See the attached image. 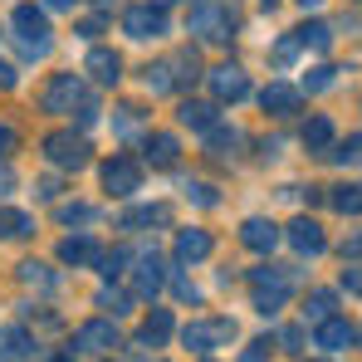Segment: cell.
Masks as SVG:
<instances>
[{
	"instance_id": "obj_37",
	"label": "cell",
	"mask_w": 362,
	"mask_h": 362,
	"mask_svg": "<svg viewBox=\"0 0 362 362\" xmlns=\"http://www.w3.org/2000/svg\"><path fill=\"white\" fill-rule=\"evenodd\" d=\"M137 127H142V108H132V103L118 108V132H122V137H132Z\"/></svg>"
},
{
	"instance_id": "obj_12",
	"label": "cell",
	"mask_w": 362,
	"mask_h": 362,
	"mask_svg": "<svg viewBox=\"0 0 362 362\" xmlns=\"http://www.w3.org/2000/svg\"><path fill=\"white\" fill-rule=\"evenodd\" d=\"M259 103H264V113H274V118H294L303 103V93L294 88V83H284V78H274L264 93H259Z\"/></svg>"
},
{
	"instance_id": "obj_25",
	"label": "cell",
	"mask_w": 362,
	"mask_h": 362,
	"mask_svg": "<svg viewBox=\"0 0 362 362\" xmlns=\"http://www.w3.org/2000/svg\"><path fill=\"white\" fill-rule=\"evenodd\" d=\"M25 235H35V221H30L25 211L0 206V240H25Z\"/></svg>"
},
{
	"instance_id": "obj_38",
	"label": "cell",
	"mask_w": 362,
	"mask_h": 362,
	"mask_svg": "<svg viewBox=\"0 0 362 362\" xmlns=\"http://www.w3.org/2000/svg\"><path fill=\"white\" fill-rule=\"evenodd\" d=\"M172 289H177V299H181V303H201V289H196L186 274H172Z\"/></svg>"
},
{
	"instance_id": "obj_10",
	"label": "cell",
	"mask_w": 362,
	"mask_h": 362,
	"mask_svg": "<svg viewBox=\"0 0 362 362\" xmlns=\"http://www.w3.org/2000/svg\"><path fill=\"white\" fill-rule=\"evenodd\" d=\"M103 186H108L113 196H132V191L142 186V167H137L132 157H113V162H103Z\"/></svg>"
},
{
	"instance_id": "obj_17",
	"label": "cell",
	"mask_w": 362,
	"mask_h": 362,
	"mask_svg": "<svg viewBox=\"0 0 362 362\" xmlns=\"http://www.w3.org/2000/svg\"><path fill=\"white\" fill-rule=\"evenodd\" d=\"M59 259L78 269V264H98V259H103V250H98L93 235H69V240H59Z\"/></svg>"
},
{
	"instance_id": "obj_18",
	"label": "cell",
	"mask_w": 362,
	"mask_h": 362,
	"mask_svg": "<svg viewBox=\"0 0 362 362\" xmlns=\"http://www.w3.org/2000/svg\"><path fill=\"white\" fill-rule=\"evenodd\" d=\"M172 255H177V264H196V259H206L211 255V235L206 230H177V245H172Z\"/></svg>"
},
{
	"instance_id": "obj_39",
	"label": "cell",
	"mask_w": 362,
	"mask_h": 362,
	"mask_svg": "<svg viewBox=\"0 0 362 362\" xmlns=\"http://www.w3.org/2000/svg\"><path fill=\"white\" fill-rule=\"evenodd\" d=\"M294 54H299V40H294V35L274 45V64H294Z\"/></svg>"
},
{
	"instance_id": "obj_20",
	"label": "cell",
	"mask_w": 362,
	"mask_h": 362,
	"mask_svg": "<svg viewBox=\"0 0 362 362\" xmlns=\"http://www.w3.org/2000/svg\"><path fill=\"white\" fill-rule=\"evenodd\" d=\"M142 152H147V162H152V167H177V152H181V142L172 137V132H152Z\"/></svg>"
},
{
	"instance_id": "obj_52",
	"label": "cell",
	"mask_w": 362,
	"mask_h": 362,
	"mask_svg": "<svg viewBox=\"0 0 362 362\" xmlns=\"http://www.w3.org/2000/svg\"><path fill=\"white\" fill-rule=\"evenodd\" d=\"M264 5H274V0H264Z\"/></svg>"
},
{
	"instance_id": "obj_40",
	"label": "cell",
	"mask_w": 362,
	"mask_h": 362,
	"mask_svg": "<svg viewBox=\"0 0 362 362\" xmlns=\"http://www.w3.org/2000/svg\"><path fill=\"white\" fill-rule=\"evenodd\" d=\"M264 358H269V338H255V343L240 353V362H264Z\"/></svg>"
},
{
	"instance_id": "obj_48",
	"label": "cell",
	"mask_w": 362,
	"mask_h": 362,
	"mask_svg": "<svg viewBox=\"0 0 362 362\" xmlns=\"http://www.w3.org/2000/svg\"><path fill=\"white\" fill-rule=\"evenodd\" d=\"M10 186H15V177H10V167H0V196H5Z\"/></svg>"
},
{
	"instance_id": "obj_36",
	"label": "cell",
	"mask_w": 362,
	"mask_h": 362,
	"mask_svg": "<svg viewBox=\"0 0 362 362\" xmlns=\"http://www.w3.org/2000/svg\"><path fill=\"white\" fill-rule=\"evenodd\" d=\"M333 74H338V69L323 64V69H313V74L303 78V88H308V93H323V88H333Z\"/></svg>"
},
{
	"instance_id": "obj_14",
	"label": "cell",
	"mask_w": 362,
	"mask_h": 362,
	"mask_svg": "<svg viewBox=\"0 0 362 362\" xmlns=\"http://www.w3.org/2000/svg\"><path fill=\"white\" fill-rule=\"evenodd\" d=\"M284 240L294 245L299 255H308V259L328 250V240H323V226H318V221H308V216H299V221H294V226L284 230Z\"/></svg>"
},
{
	"instance_id": "obj_27",
	"label": "cell",
	"mask_w": 362,
	"mask_h": 362,
	"mask_svg": "<svg viewBox=\"0 0 362 362\" xmlns=\"http://www.w3.org/2000/svg\"><path fill=\"white\" fill-rule=\"evenodd\" d=\"M30 348H35V343H30L25 328H0V362H20Z\"/></svg>"
},
{
	"instance_id": "obj_2",
	"label": "cell",
	"mask_w": 362,
	"mask_h": 362,
	"mask_svg": "<svg viewBox=\"0 0 362 362\" xmlns=\"http://www.w3.org/2000/svg\"><path fill=\"white\" fill-rule=\"evenodd\" d=\"M186 30L201 35V40H211V45H226V40L235 35V15H230V5H221V0H191Z\"/></svg>"
},
{
	"instance_id": "obj_23",
	"label": "cell",
	"mask_w": 362,
	"mask_h": 362,
	"mask_svg": "<svg viewBox=\"0 0 362 362\" xmlns=\"http://www.w3.org/2000/svg\"><path fill=\"white\" fill-rule=\"evenodd\" d=\"M181 127L211 132V127H216V103H196V98H186V103H181Z\"/></svg>"
},
{
	"instance_id": "obj_50",
	"label": "cell",
	"mask_w": 362,
	"mask_h": 362,
	"mask_svg": "<svg viewBox=\"0 0 362 362\" xmlns=\"http://www.w3.org/2000/svg\"><path fill=\"white\" fill-rule=\"evenodd\" d=\"M299 5H303V10H313V5H323V0H299Z\"/></svg>"
},
{
	"instance_id": "obj_31",
	"label": "cell",
	"mask_w": 362,
	"mask_h": 362,
	"mask_svg": "<svg viewBox=\"0 0 362 362\" xmlns=\"http://www.w3.org/2000/svg\"><path fill=\"white\" fill-rule=\"evenodd\" d=\"M328 201H333V211H343V216H362V186H338Z\"/></svg>"
},
{
	"instance_id": "obj_19",
	"label": "cell",
	"mask_w": 362,
	"mask_h": 362,
	"mask_svg": "<svg viewBox=\"0 0 362 362\" xmlns=\"http://www.w3.org/2000/svg\"><path fill=\"white\" fill-rule=\"evenodd\" d=\"M83 69H88L103 88H113V83L122 78V59L113 54V49H88V64H83Z\"/></svg>"
},
{
	"instance_id": "obj_16",
	"label": "cell",
	"mask_w": 362,
	"mask_h": 362,
	"mask_svg": "<svg viewBox=\"0 0 362 362\" xmlns=\"http://www.w3.org/2000/svg\"><path fill=\"white\" fill-rule=\"evenodd\" d=\"M172 328H177V323H172V308H152V313L142 318V328H137V343H142V348H162V343L172 338Z\"/></svg>"
},
{
	"instance_id": "obj_24",
	"label": "cell",
	"mask_w": 362,
	"mask_h": 362,
	"mask_svg": "<svg viewBox=\"0 0 362 362\" xmlns=\"http://www.w3.org/2000/svg\"><path fill=\"white\" fill-rule=\"evenodd\" d=\"M333 308H338V294L333 289H313L303 299V323H323V318H333Z\"/></svg>"
},
{
	"instance_id": "obj_43",
	"label": "cell",
	"mask_w": 362,
	"mask_h": 362,
	"mask_svg": "<svg viewBox=\"0 0 362 362\" xmlns=\"http://www.w3.org/2000/svg\"><path fill=\"white\" fill-rule=\"evenodd\" d=\"M343 289H348V294H362V264L343 269Z\"/></svg>"
},
{
	"instance_id": "obj_44",
	"label": "cell",
	"mask_w": 362,
	"mask_h": 362,
	"mask_svg": "<svg viewBox=\"0 0 362 362\" xmlns=\"http://www.w3.org/2000/svg\"><path fill=\"white\" fill-rule=\"evenodd\" d=\"M10 152H15V127L0 122V157H10Z\"/></svg>"
},
{
	"instance_id": "obj_1",
	"label": "cell",
	"mask_w": 362,
	"mask_h": 362,
	"mask_svg": "<svg viewBox=\"0 0 362 362\" xmlns=\"http://www.w3.org/2000/svg\"><path fill=\"white\" fill-rule=\"evenodd\" d=\"M294 279H299V269H289V264H259V269H250V289H255V308L264 313V318H274L289 294H294Z\"/></svg>"
},
{
	"instance_id": "obj_28",
	"label": "cell",
	"mask_w": 362,
	"mask_h": 362,
	"mask_svg": "<svg viewBox=\"0 0 362 362\" xmlns=\"http://www.w3.org/2000/svg\"><path fill=\"white\" fill-rule=\"evenodd\" d=\"M303 147H308V152H328V147H333V122L308 118L303 122Z\"/></svg>"
},
{
	"instance_id": "obj_21",
	"label": "cell",
	"mask_w": 362,
	"mask_h": 362,
	"mask_svg": "<svg viewBox=\"0 0 362 362\" xmlns=\"http://www.w3.org/2000/svg\"><path fill=\"white\" fill-rule=\"evenodd\" d=\"M172 221V211L167 206H132V211H122L118 216V230H137V226H167Z\"/></svg>"
},
{
	"instance_id": "obj_6",
	"label": "cell",
	"mask_w": 362,
	"mask_h": 362,
	"mask_svg": "<svg viewBox=\"0 0 362 362\" xmlns=\"http://www.w3.org/2000/svg\"><path fill=\"white\" fill-rule=\"evenodd\" d=\"M88 93H83V78L78 74H54L49 83H45V93H40V103H45V113H74V103H83Z\"/></svg>"
},
{
	"instance_id": "obj_47",
	"label": "cell",
	"mask_w": 362,
	"mask_h": 362,
	"mask_svg": "<svg viewBox=\"0 0 362 362\" xmlns=\"http://www.w3.org/2000/svg\"><path fill=\"white\" fill-rule=\"evenodd\" d=\"M35 196H45V201H54V196H59V181H54V177H45V181H40V191H35Z\"/></svg>"
},
{
	"instance_id": "obj_45",
	"label": "cell",
	"mask_w": 362,
	"mask_h": 362,
	"mask_svg": "<svg viewBox=\"0 0 362 362\" xmlns=\"http://www.w3.org/2000/svg\"><path fill=\"white\" fill-rule=\"evenodd\" d=\"M362 255V230L358 235H348V240H343V259H358Z\"/></svg>"
},
{
	"instance_id": "obj_8",
	"label": "cell",
	"mask_w": 362,
	"mask_h": 362,
	"mask_svg": "<svg viewBox=\"0 0 362 362\" xmlns=\"http://www.w3.org/2000/svg\"><path fill=\"white\" fill-rule=\"evenodd\" d=\"M206 78H211V93H216L221 103H240L245 93H250V78H245L240 64H221V69H211Z\"/></svg>"
},
{
	"instance_id": "obj_5",
	"label": "cell",
	"mask_w": 362,
	"mask_h": 362,
	"mask_svg": "<svg viewBox=\"0 0 362 362\" xmlns=\"http://www.w3.org/2000/svg\"><path fill=\"white\" fill-rule=\"evenodd\" d=\"M45 157L64 167V172H78V167H88V137L83 132H49L45 137Z\"/></svg>"
},
{
	"instance_id": "obj_7",
	"label": "cell",
	"mask_w": 362,
	"mask_h": 362,
	"mask_svg": "<svg viewBox=\"0 0 362 362\" xmlns=\"http://www.w3.org/2000/svg\"><path fill=\"white\" fill-rule=\"evenodd\" d=\"M122 35H127V40H162V35H167V15H162L157 5H132V10L122 15Z\"/></svg>"
},
{
	"instance_id": "obj_32",
	"label": "cell",
	"mask_w": 362,
	"mask_h": 362,
	"mask_svg": "<svg viewBox=\"0 0 362 362\" xmlns=\"http://www.w3.org/2000/svg\"><path fill=\"white\" fill-rule=\"evenodd\" d=\"M323 157H328V162H343V167H362V132H358V137H348L343 147H328Z\"/></svg>"
},
{
	"instance_id": "obj_34",
	"label": "cell",
	"mask_w": 362,
	"mask_h": 362,
	"mask_svg": "<svg viewBox=\"0 0 362 362\" xmlns=\"http://www.w3.org/2000/svg\"><path fill=\"white\" fill-rule=\"evenodd\" d=\"M98 308H108L113 318H122V313L132 308V294H122V289H98Z\"/></svg>"
},
{
	"instance_id": "obj_49",
	"label": "cell",
	"mask_w": 362,
	"mask_h": 362,
	"mask_svg": "<svg viewBox=\"0 0 362 362\" xmlns=\"http://www.w3.org/2000/svg\"><path fill=\"white\" fill-rule=\"evenodd\" d=\"M49 10H74V0H45Z\"/></svg>"
},
{
	"instance_id": "obj_11",
	"label": "cell",
	"mask_w": 362,
	"mask_h": 362,
	"mask_svg": "<svg viewBox=\"0 0 362 362\" xmlns=\"http://www.w3.org/2000/svg\"><path fill=\"white\" fill-rule=\"evenodd\" d=\"M157 289H162V259L152 250V255H137L132 259V294L137 299H157Z\"/></svg>"
},
{
	"instance_id": "obj_3",
	"label": "cell",
	"mask_w": 362,
	"mask_h": 362,
	"mask_svg": "<svg viewBox=\"0 0 362 362\" xmlns=\"http://www.w3.org/2000/svg\"><path fill=\"white\" fill-rule=\"evenodd\" d=\"M10 25L20 30V49H25V59H45V54H49V20H45V10H35V5H15Z\"/></svg>"
},
{
	"instance_id": "obj_35",
	"label": "cell",
	"mask_w": 362,
	"mask_h": 362,
	"mask_svg": "<svg viewBox=\"0 0 362 362\" xmlns=\"http://www.w3.org/2000/svg\"><path fill=\"white\" fill-rule=\"evenodd\" d=\"M98 211L93 206H83V201H74V206H59V226H88Z\"/></svg>"
},
{
	"instance_id": "obj_26",
	"label": "cell",
	"mask_w": 362,
	"mask_h": 362,
	"mask_svg": "<svg viewBox=\"0 0 362 362\" xmlns=\"http://www.w3.org/2000/svg\"><path fill=\"white\" fill-rule=\"evenodd\" d=\"M177 59L167 64H147V93H177Z\"/></svg>"
},
{
	"instance_id": "obj_9",
	"label": "cell",
	"mask_w": 362,
	"mask_h": 362,
	"mask_svg": "<svg viewBox=\"0 0 362 362\" xmlns=\"http://www.w3.org/2000/svg\"><path fill=\"white\" fill-rule=\"evenodd\" d=\"M74 348H83V353H108V348H118L113 318H88V323L74 333Z\"/></svg>"
},
{
	"instance_id": "obj_46",
	"label": "cell",
	"mask_w": 362,
	"mask_h": 362,
	"mask_svg": "<svg viewBox=\"0 0 362 362\" xmlns=\"http://www.w3.org/2000/svg\"><path fill=\"white\" fill-rule=\"evenodd\" d=\"M15 83H20V78H15V69H10V64H0V93H10Z\"/></svg>"
},
{
	"instance_id": "obj_33",
	"label": "cell",
	"mask_w": 362,
	"mask_h": 362,
	"mask_svg": "<svg viewBox=\"0 0 362 362\" xmlns=\"http://www.w3.org/2000/svg\"><path fill=\"white\" fill-rule=\"evenodd\" d=\"M127 264H132V250H113V255H103V259H98V274H103V279H122V274H127Z\"/></svg>"
},
{
	"instance_id": "obj_51",
	"label": "cell",
	"mask_w": 362,
	"mask_h": 362,
	"mask_svg": "<svg viewBox=\"0 0 362 362\" xmlns=\"http://www.w3.org/2000/svg\"><path fill=\"white\" fill-rule=\"evenodd\" d=\"M152 5H157V10H167V5H172V0H152Z\"/></svg>"
},
{
	"instance_id": "obj_29",
	"label": "cell",
	"mask_w": 362,
	"mask_h": 362,
	"mask_svg": "<svg viewBox=\"0 0 362 362\" xmlns=\"http://www.w3.org/2000/svg\"><path fill=\"white\" fill-rule=\"evenodd\" d=\"M20 279L30 289H45V294H54V284H59V274H49V264H40V259H25L20 264Z\"/></svg>"
},
{
	"instance_id": "obj_41",
	"label": "cell",
	"mask_w": 362,
	"mask_h": 362,
	"mask_svg": "<svg viewBox=\"0 0 362 362\" xmlns=\"http://www.w3.org/2000/svg\"><path fill=\"white\" fill-rule=\"evenodd\" d=\"M279 343H284V353H303V328H284Z\"/></svg>"
},
{
	"instance_id": "obj_22",
	"label": "cell",
	"mask_w": 362,
	"mask_h": 362,
	"mask_svg": "<svg viewBox=\"0 0 362 362\" xmlns=\"http://www.w3.org/2000/svg\"><path fill=\"white\" fill-rule=\"evenodd\" d=\"M294 40H299V49H313V54H323V49L333 45V30H328L323 20H308V25H299V30H294Z\"/></svg>"
},
{
	"instance_id": "obj_30",
	"label": "cell",
	"mask_w": 362,
	"mask_h": 362,
	"mask_svg": "<svg viewBox=\"0 0 362 362\" xmlns=\"http://www.w3.org/2000/svg\"><path fill=\"white\" fill-rule=\"evenodd\" d=\"M206 142H211V152H216V157H230V152L240 147L245 137H240V132H235V127H221V122H216V127L206 132Z\"/></svg>"
},
{
	"instance_id": "obj_13",
	"label": "cell",
	"mask_w": 362,
	"mask_h": 362,
	"mask_svg": "<svg viewBox=\"0 0 362 362\" xmlns=\"http://www.w3.org/2000/svg\"><path fill=\"white\" fill-rule=\"evenodd\" d=\"M279 235H284V230H279L274 221H264V216H250V221L240 226V245L255 250V255H269V250L279 245Z\"/></svg>"
},
{
	"instance_id": "obj_15",
	"label": "cell",
	"mask_w": 362,
	"mask_h": 362,
	"mask_svg": "<svg viewBox=\"0 0 362 362\" xmlns=\"http://www.w3.org/2000/svg\"><path fill=\"white\" fill-rule=\"evenodd\" d=\"M353 338H358V328L343 323V318H323V323H313V348H323V353H338V348H348Z\"/></svg>"
},
{
	"instance_id": "obj_4",
	"label": "cell",
	"mask_w": 362,
	"mask_h": 362,
	"mask_svg": "<svg viewBox=\"0 0 362 362\" xmlns=\"http://www.w3.org/2000/svg\"><path fill=\"white\" fill-rule=\"evenodd\" d=\"M230 338H235V323H230V318H196V323L181 328V343H186L191 353H201V358L216 353V348L230 343Z\"/></svg>"
},
{
	"instance_id": "obj_42",
	"label": "cell",
	"mask_w": 362,
	"mask_h": 362,
	"mask_svg": "<svg viewBox=\"0 0 362 362\" xmlns=\"http://www.w3.org/2000/svg\"><path fill=\"white\" fill-rule=\"evenodd\" d=\"M186 191H191V201H201V206H216V191H211L206 181H191Z\"/></svg>"
}]
</instances>
